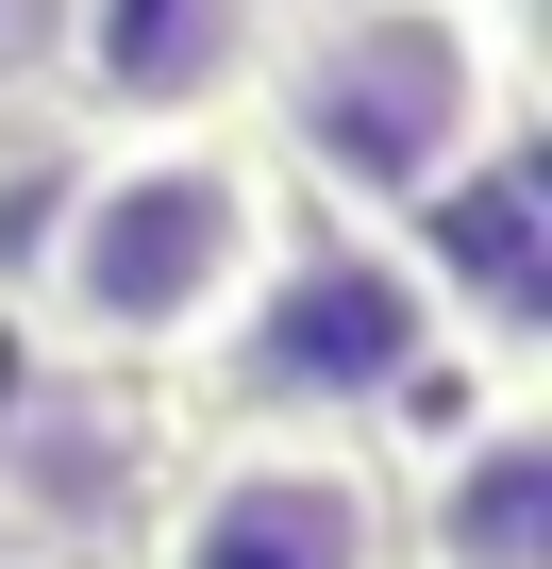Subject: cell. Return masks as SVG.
Masks as SVG:
<instances>
[{
	"instance_id": "cell-5",
	"label": "cell",
	"mask_w": 552,
	"mask_h": 569,
	"mask_svg": "<svg viewBox=\"0 0 552 569\" xmlns=\"http://www.w3.org/2000/svg\"><path fill=\"white\" fill-rule=\"evenodd\" d=\"M168 469H184V402L18 369V402H0V552H34V569H118V552L151 536Z\"/></svg>"
},
{
	"instance_id": "cell-4",
	"label": "cell",
	"mask_w": 552,
	"mask_h": 569,
	"mask_svg": "<svg viewBox=\"0 0 552 569\" xmlns=\"http://www.w3.org/2000/svg\"><path fill=\"white\" fill-rule=\"evenodd\" d=\"M118 569H402V502H385V452L352 436L184 419V469Z\"/></svg>"
},
{
	"instance_id": "cell-1",
	"label": "cell",
	"mask_w": 552,
	"mask_h": 569,
	"mask_svg": "<svg viewBox=\"0 0 552 569\" xmlns=\"http://www.w3.org/2000/svg\"><path fill=\"white\" fill-rule=\"evenodd\" d=\"M234 134L302 218L419 234L452 184L535 151V18L519 0H268Z\"/></svg>"
},
{
	"instance_id": "cell-2",
	"label": "cell",
	"mask_w": 552,
	"mask_h": 569,
	"mask_svg": "<svg viewBox=\"0 0 552 569\" xmlns=\"http://www.w3.org/2000/svg\"><path fill=\"white\" fill-rule=\"evenodd\" d=\"M268 234H285V184L251 168L234 118L68 151V168L34 184V218H18V268H0V302H18V369L184 402L201 352H218L234 302H251Z\"/></svg>"
},
{
	"instance_id": "cell-9",
	"label": "cell",
	"mask_w": 552,
	"mask_h": 569,
	"mask_svg": "<svg viewBox=\"0 0 552 569\" xmlns=\"http://www.w3.org/2000/svg\"><path fill=\"white\" fill-rule=\"evenodd\" d=\"M0 569H34V552H0Z\"/></svg>"
},
{
	"instance_id": "cell-8",
	"label": "cell",
	"mask_w": 552,
	"mask_h": 569,
	"mask_svg": "<svg viewBox=\"0 0 552 569\" xmlns=\"http://www.w3.org/2000/svg\"><path fill=\"white\" fill-rule=\"evenodd\" d=\"M0 168H18V118H0Z\"/></svg>"
},
{
	"instance_id": "cell-7",
	"label": "cell",
	"mask_w": 552,
	"mask_h": 569,
	"mask_svg": "<svg viewBox=\"0 0 552 569\" xmlns=\"http://www.w3.org/2000/svg\"><path fill=\"white\" fill-rule=\"evenodd\" d=\"M251 34H268V0H51L34 101L68 118V151H101V134H201V118H234Z\"/></svg>"
},
{
	"instance_id": "cell-3",
	"label": "cell",
	"mask_w": 552,
	"mask_h": 569,
	"mask_svg": "<svg viewBox=\"0 0 552 569\" xmlns=\"http://www.w3.org/2000/svg\"><path fill=\"white\" fill-rule=\"evenodd\" d=\"M469 369H485V352L452 336L435 268H419L402 234H369V218H302V201H285V234H268V268H251L234 336L201 352V419H234V436H352V452H385V436H402V419H435Z\"/></svg>"
},
{
	"instance_id": "cell-6",
	"label": "cell",
	"mask_w": 552,
	"mask_h": 569,
	"mask_svg": "<svg viewBox=\"0 0 552 569\" xmlns=\"http://www.w3.org/2000/svg\"><path fill=\"white\" fill-rule=\"evenodd\" d=\"M402 569H552V402L535 369H469L435 419L385 436Z\"/></svg>"
}]
</instances>
